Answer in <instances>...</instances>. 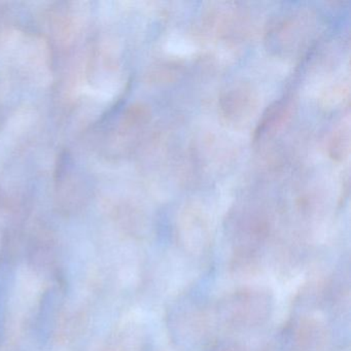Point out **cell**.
Segmentation results:
<instances>
[{
	"mask_svg": "<svg viewBox=\"0 0 351 351\" xmlns=\"http://www.w3.org/2000/svg\"><path fill=\"white\" fill-rule=\"evenodd\" d=\"M151 110L143 104H133L121 110L102 129L100 149L106 157L119 158L128 154L149 123Z\"/></svg>",
	"mask_w": 351,
	"mask_h": 351,
	"instance_id": "cell-1",
	"label": "cell"
},
{
	"mask_svg": "<svg viewBox=\"0 0 351 351\" xmlns=\"http://www.w3.org/2000/svg\"><path fill=\"white\" fill-rule=\"evenodd\" d=\"M271 300L261 289H242L221 304V311L228 324L252 328L263 324L270 313Z\"/></svg>",
	"mask_w": 351,
	"mask_h": 351,
	"instance_id": "cell-2",
	"label": "cell"
},
{
	"mask_svg": "<svg viewBox=\"0 0 351 351\" xmlns=\"http://www.w3.org/2000/svg\"><path fill=\"white\" fill-rule=\"evenodd\" d=\"M311 16L291 12L272 22L267 36L270 49L278 52H293L304 46L313 30Z\"/></svg>",
	"mask_w": 351,
	"mask_h": 351,
	"instance_id": "cell-3",
	"label": "cell"
},
{
	"mask_svg": "<svg viewBox=\"0 0 351 351\" xmlns=\"http://www.w3.org/2000/svg\"><path fill=\"white\" fill-rule=\"evenodd\" d=\"M90 184L67 152L59 156L55 172V194L60 204L77 207L84 204L90 194Z\"/></svg>",
	"mask_w": 351,
	"mask_h": 351,
	"instance_id": "cell-4",
	"label": "cell"
},
{
	"mask_svg": "<svg viewBox=\"0 0 351 351\" xmlns=\"http://www.w3.org/2000/svg\"><path fill=\"white\" fill-rule=\"evenodd\" d=\"M221 114L234 125H243L258 110V98L250 86L237 84L223 92L219 99Z\"/></svg>",
	"mask_w": 351,
	"mask_h": 351,
	"instance_id": "cell-5",
	"label": "cell"
},
{
	"mask_svg": "<svg viewBox=\"0 0 351 351\" xmlns=\"http://www.w3.org/2000/svg\"><path fill=\"white\" fill-rule=\"evenodd\" d=\"M291 108L293 106L291 100L287 98L278 100L269 106L254 131V141H261V139L276 134L277 131L282 128L287 119L291 117Z\"/></svg>",
	"mask_w": 351,
	"mask_h": 351,
	"instance_id": "cell-6",
	"label": "cell"
},
{
	"mask_svg": "<svg viewBox=\"0 0 351 351\" xmlns=\"http://www.w3.org/2000/svg\"><path fill=\"white\" fill-rule=\"evenodd\" d=\"M317 322L312 319H304L295 326L293 332L295 351H312L318 346L320 339V328Z\"/></svg>",
	"mask_w": 351,
	"mask_h": 351,
	"instance_id": "cell-7",
	"label": "cell"
},
{
	"mask_svg": "<svg viewBox=\"0 0 351 351\" xmlns=\"http://www.w3.org/2000/svg\"><path fill=\"white\" fill-rule=\"evenodd\" d=\"M349 145H350L349 124L343 123L340 126L337 127L330 137V145H328L330 158L336 161H342L348 154Z\"/></svg>",
	"mask_w": 351,
	"mask_h": 351,
	"instance_id": "cell-8",
	"label": "cell"
},
{
	"mask_svg": "<svg viewBox=\"0 0 351 351\" xmlns=\"http://www.w3.org/2000/svg\"><path fill=\"white\" fill-rule=\"evenodd\" d=\"M1 91V90H0ZM5 116V104L3 99V94L0 92V124L3 122Z\"/></svg>",
	"mask_w": 351,
	"mask_h": 351,
	"instance_id": "cell-9",
	"label": "cell"
}]
</instances>
